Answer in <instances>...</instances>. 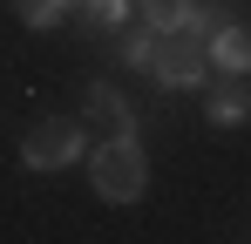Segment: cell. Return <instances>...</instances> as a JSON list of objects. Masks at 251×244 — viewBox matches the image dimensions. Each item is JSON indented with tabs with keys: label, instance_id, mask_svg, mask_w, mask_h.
<instances>
[{
	"label": "cell",
	"instance_id": "1",
	"mask_svg": "<svg viewBox=\"0 0 251 244\" xmlns=\"http://www.w3.org/2000/svg\"><path fill=\"white\" fill-rule=\"evenodd\" d=\"M224 21L204 14V7H190V21H176V27H156L150 34V75L163 81V88H190V81L210 75V34H217Z\"/></svg>",
	"mask_w": 251,
	"mask_h": 244
},
{
	"label": "cell",
	"instance_id": "2",
	"mask_svg": "<svg viewBox=\"0 0 251 244\" xmlns=\"http://www.w3.org/2000/svg\"><path fill=\"white\" fill-rule=\"evenodd\" d=\"M88 176H95V190L109 203H136L150 190V163H143V149H136L129 136H109V143L95 149V163H88Z\"/></svg>",
	"mask_w": 251,
	"mask_h": 244
},
{
	"label": "cell",
	"instance_id": "3",
	"mask_svg": "<svg viewBox=\"0 0 251 244\" xmlns=\"http://www.w3.org/2000/svg\"><path fill=\"white\" fill-rule=\"evenodd\" d=\"M82 156V129L75 122H61V116H48L27 129V143H21V163L27 170H68V163Z\"/></svg>",
	"mask_w": 251,
	"mask_h": 244
},
{
	"label": "cell",
	"instance_id": "4",
	"mask_svg": "<svg viewBox=\"0 0 251 244\" xmlns=\"http://www.w3.org/2000/svg\"><path fill=\"white\" fill-rule=\"evenodd\" d=\"M210 122L217 129H238V122H251V75H217L210 81Z\"/></svg>",
	"mask_w": 251,
	"mask_h": 244
},
{
	"label": "cell",
	"instance_id": "5",
	"mask_svg": "<svg viewBox=\"0 0 251 244\" xmlns=\"http://www.w3.org/2000/svg\"><path fill=\"white\" fill-rule=\"evenodd\" d=\"M210 68L217 75H251V27H217L210 34Z\"/></svg>",
	"mask_w": 251,
	"mask_h": 244
},
{
	"label": "cell",
	"instance_id": "6",
	"mask_svg": "<svg viewBox=\"0 0 251 244\" xmlns=\"http://www.w3.org/2000/svg\"><path fill=\"white\" fill-rule=\"evenodd\" d=\"M88 122L109 129V136H129V122H136V116H129V102L109 88V81H95V88H88Z\"/></svg>",
	"mask_w": 251,
	"mask_h": 244
},
{
	"label": "cell",
	"instance_id": "7",
	"mask_svg": "<svg viewBox=\"0 0 251 244\" xmlns=\"http://www.w3.org/2000/svg\"><path fill=\"white\" fill-rule=\"evenodd\" d=\"M75 14H82V27H95V34H116L129 21V0H75Z\"/></svg>",
	"mask_w": 251,
	"mask_h": 244
},
{
	"label": "cell",
	"instance_id": "8",
	"mask_svg": "<svg viewBox=\"0 0 251 244\" xmlns=\"http://www.w3.org/2000/svg\"><path fill=\"white\" fill-rule=\"evenodd\" d=\"M190 7H197V0H143L136 14H143L150 27H176V21H190Z\"/></svg>",
	"mask_w": 251,
	"mask_h": 244
},
{
	"label": "cell",
	"instance_id": "9",
	"mask_svg": "<svg viewBox=\"0 0 251 244\" xmlns=\"http://www.w3.org/2000/svg\"><path fill=\"white\" fill-rule=\"evenodd\" d=\"M7 7H14L27 27H54V21L68 14V0H7Z\"/></svg>",
	"mask_w": 251,
	"mask_h": 244
}]
</instances>
